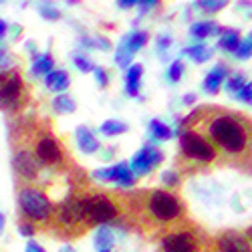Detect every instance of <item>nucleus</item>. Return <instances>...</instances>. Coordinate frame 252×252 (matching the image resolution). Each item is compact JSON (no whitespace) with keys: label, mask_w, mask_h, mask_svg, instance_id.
Here are the masks:
<instances>
[{"label":"nucleus","mask_w":252,"mask_h":252,"mask_svg":"<svg viewBox=\"0 0 252 252\" xmlns=\"http://www.w3.org/2000/svg\"><path fill=\"white\" fill-rule=\"evenodd\" d=\"M154 6H158V2H139V10H141V12L150 10V8H154Z\"/></svg>","instance_id":"39"},{"label":"nucleus","mask_w":252,"mask_h":252,"mask_svg":"<svg viewBox=\"0 0 252 252\" xmlns=\"http://www.w3.org/2000/svg\"><path fill=\"white\" fill-rule=\"evenodd\" d=\"M40 16L47 18V20H59L61 18V12L57 8H53L51 4H43V6H40Z\"/></svg>","instance_id":"29"},{"label":"nucleus","mask_w":252,"mask_h":252,"mask_svg":"<svg viewBox=\"0 0 252 252\" xmlns=\"http://www.w3.org/2000/svg\"><path fill=\"white\" fill-rule=\"evenodd\" d=\"M246 85V83H244V77H234V79H230L228 81V91H232V93H238L242 87Z\"/></svg>","instance_id":"34"},{"label":"nucleus","mask_w":252,"mask_h":252,"mask_svg":"<svg viewBox=\"0 0 252 252\" xmlns=\"http://www.w3.org/2000/svg\"><path fill=\"white\" fill-rule=\"evenodd\" d=\"M180 148L188 158L204 161V163L216 159V150L212 148V143L196 131H184L180 135Z\"/></svg>","instance_id":"7"},{"label":"nucleus","mask_w":252,"mask_h":252,"mask_svg":"<svg viewBox=\"0 0 252 252\" xmlns=\"http://www.w3.org/2000/svg\"><path fill=\"white\" fill-rule=\"evenodd\" d=\"M226 73H228V69L224 65H218L216 69H212V71L206 75V79H204V89L210 91V93H218V89L222 85Z\"/></svg>","instance_id":"15"},{"label":"nucleus","mask_w":252,"mask_h":252,"mask_svg":"<svg viewBox=\"0 0 252 252\" xmlns=\"http://www.w3.org/2000/svg\"><path fill=\"white\" fill-rule=\"evenodd\" d=\"M111 244H113V232L109 230V226H101L95 234V246L101 252V250H109Z\"/></svg>","instance_id":"22"},{"label":"nucleus","mask_w":252,"mask_h":252,"mask_svg":"<svg viewBox=\"0 0 252 252\" xmlns=\"http://www.w3.org/2000/svg\"><path fill=\"white\" fill-rule=\"evenodd\" d=\"M12 167H14V174L18 176V180H27V182H34L40 172V165L32 158L29 148H16L14 158H12Z\"/></svg>","instance_id":"8"},{"label":"nucleus","mask_w":252,"mask_h":252,"mask_svg":"<svg viewBox=\"0 0 252 252\" xmlns=\"http://www.w3.org/2000/svg\"><path fill=\"white\" fill-rule=\"evenodd\" d=\"M93 178L101 180V182H115V172L113 167H103V170H95Z\"/></svg>","instance_id":"27"},{"label":"nucleus","mask_w":252,"mask_h":252,"mask_svg":"<svg viewBox=\"0 0 252 252\" xmlns=\"http://www.w3.org/2000/svg\"><path fill=\"white\" fill-rule=\"evenodd\" d=\"M182 73H184V65H182V61H174L172 65H170V71H167V77H170V81H180L182 79Z\"/></svg>","instance_id":"28"},{"label":"nucleus","mask_w":252,"mask_h":252,"mask_svg":"<svg viewBox=\"0 0 252 252\" xmlns=\"http://www.w3.org/2000/svg\"><path fill=\"white\" fill-rule=\"evenodd\" d=\"M6 31H8V25L4 23V20H2V18H0V38H2V36H4V32H6Z\"/></svg>","instance_id":"41"},{"label":"nucleus","mask_w":252,"mask_h":252,"mask_svg":"<svg viewBox=\"0 0 252 252\" xmlns=\"http://www.w3.org/2000/svg\"><path fill=\"white\" fill-rule=\"evenodd\" d=\"M53 65H55V59H53L49 53L36 55V57H34V61H32L31 73H32L34 77H47V75L53 71Z\"/></svg>","instance_id":"14"},{"label":"nucleus","mask_w":252,"mask_h":252,"mask_svg":"<svg viewBox=\"0 0 252 252\" xmlns=\"http://www.w3.org/2000/svg\"><path fill=\"white\" fill-rule=\"evenodd\" d=\"M141 75H143V67L141 65H133L129 67L127 75H125V87L131 97H135L139 93V83H141Z\"/></svg>","instance_id":"17"},{"label":"nucleus","mask_w":252,"mask_h":252,"mask_svg":"<svg viewBox=\"0 0 252 252\" xmlns=\"http://www.w3.org/2000/svg\"><path fill=\"white\" fill-rule=\"evenodd\" d=\"M31 141L32 143L29 150L40 167H57L65 159V154H63L57 137L53 135V131L49 127H38Z\"/></svg>","instance_id":"4"},{"label":"nucleus","mask_w":252,"mask_h":252,"mask_svg":"<svg viewBox=\"0 0 252 252\" xmlns=\"http://www.w3.org/2000/svg\"><path fill=\"white\" fill-rule=\"evenodd\" d=\"M236 97H238V99H242L244 103L252 105V83H246V85L236 93Z\"/></svg>","instance_id":"33"},{"label":"nucleus","mask_w":252,"mask_h":252,"mask_svg":"<svg viewBox=\"0 0 252 252\" xmlns=\"http://www.w3.org/2000/svg\"><path fill=\"white\" fill-rule=\"evenodd\" d=\"M220 32H222V36H220L218 47L224 49V51H228V53H236V49L240 47L238 32L234 29H220Z\"/></svg>","instance_id":"16"},{"label":"nucleus","mask_w":252,"mask_h":252,"mask_svg":"<svg viewBox=\"0 0 252 252\" xmlns=\"http://www.w3.org/2000/svg\"><path fill=\"white\" fill-rule=\"evenodd\" d=\"M29 103V87L16 67L0 71V109L20 111Z\"/></svg>","instance_id":"3"},{"label":"nucleus","mask_w":252,"mask_h":252,"mask_svg":"<svg viewBox=\"0 0 252 252\" xmlns=\"http://www.w3.org/2000/svg\"><path fill=\"white\" fill-rule=\"evenodd\" d=\"M61 252H75V250H73L71 246H63V248H61Z\"/></svg>","instance_id":"45"},{"label":"nucleus","mask_w":252,"mask_h":252,"mask_svg":"<svg viewBox=\"0 0 252 252\" xmlns=\"http://www.w3.org/2000/svg\"><path fill=\"white\" fill-rule=\"evenodd\" d=\"M198 6H202L204 10H210V12H216V10H222L226 6V2H198Z\"/></svg>","instance_id":"36"},{"label":"nucleus","mask_w":252,"mask_h":252,"mask_svg":"<svg viewBox=\"0 0 252 252\" xmlns=\"http://www.w3.org/2000/svg\"><path fill=\"white\" fill-rule=\"evenodd\" d=\"M161 180H163L165 186H172V188L180 184V178H178V174H174V172H163V174H161Z\"/></svg>","instance_id":"35"},{"label":"nucleus","mask_w":252,"mask_h":252,"mask_svg":"<svg viewBox=\"0 0 252 252\" xmlns=\"http://www.w3.org/2000/svg\"><path fill=\"white\" fill-rule=\"evenodd\" d=\"M252 55V43L250 40H240V47L236 49V57L238 59H248Z\"/></svg>","instance_id":"31"},{"label":"nucleus","mask_w":252,"mask_h":252,"mask_svg":"<svg viewBox=\"0 0 252 252\" xmlns=\"http://www.w3.org/2000/svg\"><path fill=\"white\" fill-rule=\"evenodd\" d=\"M133 4H135V2H131V0H125V2H119L117 6H119V8H131Z\"/></svg>","instance_id":"42"},{"label":"nucleus","mask_w":252,"mask_h":252,"mask_svg":"<svg viewBox=\"0 0 252 252\" xmlns=\"http://www.w3.org/2000/svg\"><path fill=\"white\" fill-rule=\"evenodd\" d=\"M119 212V206L113 198L105 194H91L83 198V220L85 226H97V224H107L111 222Z\"/></svg>","instance_id":"5"},{"label":"nucleus","mask_w":252,"mask_h":252,"mask_svg":"<svg viewBox=\"0 0 252 252\" xmlns=\"http://www.w3.org/2000/svg\"><path fill=\"white\" fill-rule=\"evenodd\" d=\"M248 40H250V43H252V34H250V38H248Z\"/></svg>","instance_id":"47"},{"label":"nucleus","mask_w":252,"mask_h":252,"mask_svg":"<svg viewBox=\"0 0 252 252\" xmlns=\"http://www.w3.org/2000/svg\"><path fill=\"white\" fill-rule=\"evenodd\" d=\"M248 236H250V238H252V228H248Z\"/></svg>","instance_id":"46"},{"label":"nucleus","mask_w":252,"mask_h":252,"mask_svg":"<svg viewBox=\"0 0 252 252\" xmlns=\"http://www.w3.org/2000/svg\"><path fill=\"white\" fill-rule=\"evenodd\" d=\"M57 206L51 198L36 186H18V212L20 220L31 222L34 228L36 224L53 226Z\"/></svg>","instance_id":"2"},{"label":"nucleus","mask_w":252,"mask_h":252,"mask_svg":"<svg viewBox=\"0 0 252 252\" xmlns=\"http://www.w3.org/2000/svg\"><path fill=\"white\" fill-rule=\"evenodd\" d=\"M75 67H77L79 71H83V73H89V71L95 69L93 63H91L89 59H85V57H75Z\"/></svg>","instance_id":"30"},{"label":"nucleus","mask_w":252,"mask_h":252,"mask_svg":"<svg viewBox=\"0 0 252 252\" xmlns=\"http://www.w3.org/2000/svg\"><path fill=\"white\" fill-rule=\"evenodd\" d=\"M53 109H55L57 113L69 115V113H73V111H75V101H73L69 95L61 93V95H57V97L53 99Z\"/></svg>","instance_id":"21"},{"label":"nucleus","mask_w":252,"mask_h":252,"mask_svg":"<svg viewBox=\"0 0 252 252\" xmlns=\"http://www.w3.org/2000/svg\"><path fill=\"white\" fill-rule=\"evenodd\" d=\"M184 101H186L188 105H190V103H194V101H196V97H194V95L190 93V95H186V99H184Z\"/></svg>","instance_id":"43"},{"label":"nucleus","mask_w":252,"mask_h":252,"mask_svg":"<svg viewBox=\"0 0 252 252\" xmlns=\"http://www.w3.org/2000/svg\"><path fill=\"white\" fill-rule=\"evenodd\" d=\"M101 252H109V250H101Z\"/></svg>","instance_id":"48"},{"label":"nucleus","mask_w":252,"mask_h":252,"mask_svg":"<svg viewBox=\"0 0 252 252\" xmlns=\"http://www.w3.org/2000/svg\"><path fill=\"white\" fill-rule=\"evenodd\" d=\"M170 43H172V40L167 38V36H161V38H159V49H163V51H165L167 47H170Z\"/></svg>","instance_id":"40"},{"label":"nucleus","mask_w":252,"mask_h":252,"mask_svg":"<svg viewBox=\"0 0 252 252\" xmlns=\"http://www.w3.org/2000/svg\"><path fill=\"white\" fill-rule=\"evenodd\" d=\"M25 252H47L40 244H36L34 240H29V244H27V248H25Z\"/></svg>","instance_id":"38"},{"label":"nucleus","mask_w":252,"mask_h":252,"mask_svg":"<svg viewBox=\"0 0 252 252\" xmlns=\"http://www.w3.org/2000/svg\"><path fill=\"white\" fill-rule=\"evenodd\" d=\"M216 248H218V252H252L248 240L242 238L238 232H232V230L218 236Z\"/></svg>","instance_id":"11"},{"label":"nucleus","mask_w":252,"mask_h":252,"mask_svg":"<svg viewBox=\"0 0 252 252\" xmlns=\"http://www.w3.org/2000/svg\"><path fill=\"white\" fill-rule=\"evenodd\" d=\"M131 59H133V55L125 49L123 45H119V49H117V55H115V61H117V65L119 67H127L129 63H131Z\"/></svg>","instance_id":"26"},{"label":"nucleus","mask_w":252,"mask_h":252,"mask_svg":"<svg viewBox=\"0 0 252 252\" xmlns=\"http://www.w3.org/2000/svg\"><path fill=\"white\" fill-rule=\"evenodd\" d=\"M77 143H79V150L83 154H95L99 150L97 137L93 135V131L89 127H85V125L77 127Z\"/></svg>","instance_id":"12"},{"label":"nucleus","mask_w":252,"mask_h":252,"mask_svg":"<svg viewBox=\"0 0 252 252\" xmlns=\"http://www.w3.org/2000/svg\"><path fill=\"white\" fill-rule=\"evenodd\" d=\"M4 222H6L4 214H0V232H2V230H4Z\"/></svg>","instance_id":"44"},{"label":"nucleus","mask_w":252,"mask_h":252,"mask_svg":"<svg viewBox=\"0 0 252 252\" xmlns=\"http://www.w3.org/2000/svg\"><path fill=\"white\" fill-rule=\"evenodd\" d=\"M161 161H163V154H161L159 150L152 148V145H145V148H141V150L133 156L129 170L133 172V176H135V174L141 176V174H148L154 165H158V163H161Z\"/></svg>","instance_id":"9"},{"label":"nucleus","mask_w":252,"mask_h":252,"mask_svg":"<svg viewBox=\"0 0 252 252\" xmlns=\"http://www.w3.org/2000/svg\"><path fill=\"white\" fill-rule=\"evenodd\" d=\"M208 133L232 156H244L252 148V121L228 109H222L208 121Z\"/></svg>","instance_id":"1"},{"label":"nucleus","mask_w":252,"mask_h":252,"mask_svg":"<svg viewBox=\"0 0 252 252\" xmlns=\"http://www.w3.org/2000/svg\"><path fill=\"white\" fill-rule=\"evenodd\" d=\"M218 32H220V27L216 23H196L190 29V34L196 38H206V36H212Z\"/></svg>","instance_id":"20"},{"label":"nucleus","mask_w":252,"mask_h":252,"mask_svg":"<svg viewBox=\"0 0 252 252\" xmlns=\"http://www.w3.org/2000/svg\"><path fill=\"white\" fill-rule=\"evenodd\" d=\"M95 77H97V83H99V87H105L107 85V71L101 69V67H95Z\"/></svg>","instance_id":"37"},{"label":"nucleus","mask_w":252,"mask_h":252,"mask_svg":"<svg viewBox=\"0 0 252 252\" xmlns=\"http://www.w3.org/2000/svg\"><path fill=\"white\" fill-rule=\"evenodd\" d=\"M18 232L23 234V236H27V238H31V236H34V234H36V228H34L31 222L20 220V222H18Z\"/></svg>","instance_id":"32"},{"label":"nucleus","mask_w":252,"mask_h":252,"mask_svg":"<svg viewBox=\"0 0 252 252\" xmlns=\"http://www.w3.org/2000/svg\"><path fill=\"white\" fill-rule=\"evenodd\" d=\"M163 252H198V242L190 232H174L161 240Z\"/></svg>","instance_id":"10"},{"label":"nucleus","mask_w":252,"mask_h":252,"mask_svg":"<svg viewBox=\"0 0 252 252\" xmlns=\"http://www.w3.org/2000/svg\"><path fill=\"white\" fill-rule=\"evenodd\" d=\"M127 131V125L125 123H121V121H115V119H109V121H105L103 125H101V133H105V135H119V133H125Z\"/></svg>","instance_id":"24"},{"label":"nucleus","mask_w":252,"mask_h":252,"mask_svg":"<svg viewBox=\"0 0 252 252\" xmlns=\"http://www.w3.org/2000/svg\"><path fill=\"white\" fill-rule=\"evenodd\" d=\"M113 172H115V184L123 186V188H129L135 184V176L133 172L129 170V165L127 163H117L113 165Z\"/></svg>","instance_id":"19"},{"label":"nucleus","mask_w":252,"mask_h":252,"mask_svg":"<svg viewBox=\"0 0 252 252\" xmlns=\"http://www.w3.org/2000/svg\"><path fill=\"white\" fill-rule=\"evenodd\" d=\"M186 55H190L196 63H204V61H208L210 57H212V51L206 49V45H194L190 49H186Z\"/></svg>","instance_id":"25"},{"label":"nucleus","mask_w":252,"mask_h":252,"mask_svg":"<svg viewBox=\"0 0 252 252\" xmlns=\"http://www.w3.org/2000/svg\"><path fill=\"white\" fill-rule=\"evenodd\" d=\"M150 129H152V135L156 139H172V135H174L172 127H167V125L163 121H159V119H152Z\"/></svg>","instance_id":"23"},{"label":"nucleus","mask_w":252,"mask_h":252,"mask_svg":"<svg viewBox=\"0 0 252 252\" xmlns=\"http://www.w3.org/2000/svg\"><path fill=\"white\" fill-rule=\"evenodd\" d=\"M69 73L67 71H51L47 77H45V85H47V89H51V91H55V93H63L67 87H69Z\"/></svg>","instance_id":"13"},{"label":"nucleus","mask_w":252,"mask_h":252,"mask_svg":"<svg viewBox=\"0 0 252 252\" xmlns=\"http://www.w3.org/2000/svg\"><path fill=\"white\" fill-rule=\"evenodd\" d=\"M145 43H148V32H143V31H135V32H129L127 36H125L121 40V45L127 49L131 55H135Z\"/></svg>","instance_id":"18"},{"label":"nucleus","mask_w":252,"mask_h":252,"mask_svg":"<svg viewBox=\"0 0 252 252\" xmlns=\"http://www.w3.org/2000/svg\"><path fill=\"white\" fill-rule=\"evenodd\" d=\"M148 210L156 220L170 222L182 214L184 206L178 200V196H174L170 192H163V190H154L148 198Z\"/></svg>","instance_id":"6"}]
</instances>
